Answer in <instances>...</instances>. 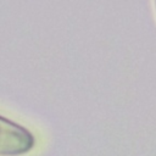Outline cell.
<instances>
[{
  "label": "cell",
  "instance_id": "obj_1",
  "mask_svg": "<svg viewBox=\"0 0 156 156\" xmlns=\"http://www.w3.org/2000/svg\"><path fill=\"white\" fill-rule=\"evenodd\" d=\"M34 145V135L27 128L0 116V156H21Z\"/></svg>",
  "mask_w": 156,
  "mask_h": 156
}]
</instances>
